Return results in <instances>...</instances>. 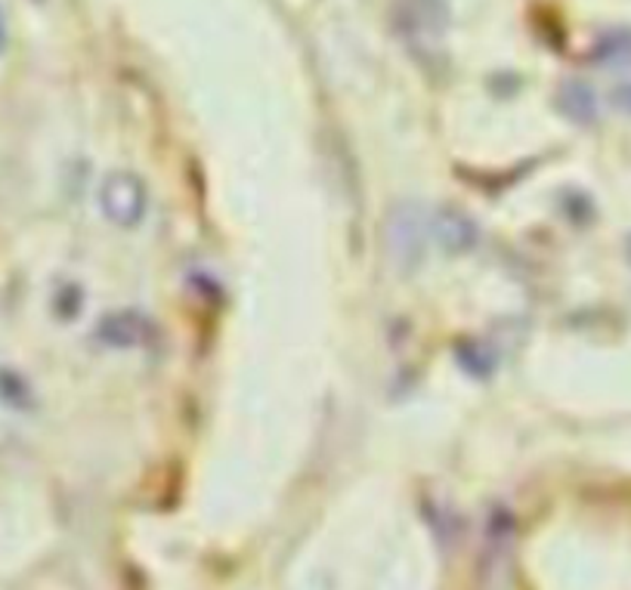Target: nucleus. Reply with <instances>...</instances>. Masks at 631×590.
I'll return each mask as SVG.
<instances>
[{
  "label": "nucleus",
  "instance_id": "f03ea898",
  "mask_svg": "<svg viewBox=\"0 0 631 590\" xmlns=\"http://www.w3.org/2000/svg\"><path fill=\"white\" fill-rule=\"evenodd\" d=\"M140 322L146 319H133V322H127V315H115L106 322V337L111 343H121V346H137L142 341V328Z\"/></svg>",
  "mask_w": 631,
  "mask_h": 590
},
{
  "label": "nucleus",
  "instance_id": "f257e3e1",
  "mask_svg": "<svg viewBox=\"0 0 631 590\" xmlns=\"http://www.w3.org/2000/svg\"><path fill=\"white\" fill-rule=\"evenodd\" d=\"M103 211L118 226H137L146 217V186L133 173H111L99 192Z\"/></svg>",
  "mask_w": 631,
  "mask_h": 590
},
{
  "label": "nucleus",
  "instance_id": "7ed1b4c3",
  "mask_svg": "<svg viewBox=\"0 0 631 590\" xmlns=\"http://www.w3.org/2000/svg\"><path fill=\"white\" fill-rule=\"evenodd\" d=\"M613 103L619 106V109L625 111V115H631V84H622V87H616Z\"/></svg>",
  "mask_w": 631,
  "mask_h": 590
}]
</instances>
